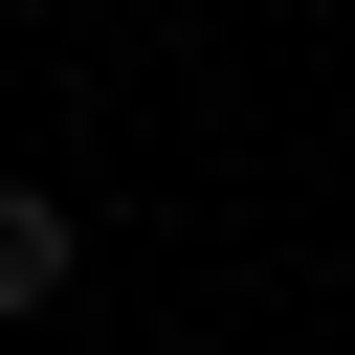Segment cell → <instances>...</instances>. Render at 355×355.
I'll return each mask as SVG.
<instances>
[{
  "label": "cell",
  "mask_w": 355,
  "mask_h": 355,
  "mask_svg": "<svg viewBox=\"0 0 355 355\" xmlns=\"http://www.w3.org/2000/svg\"><path fill=\"white\" fill-rule=\"evenodd\" d=\"M67 266H89L67 178H0V333H22V311H67Z\"/></svg>",
  "instance_id": "6da1fadb"
}]
</instances>
